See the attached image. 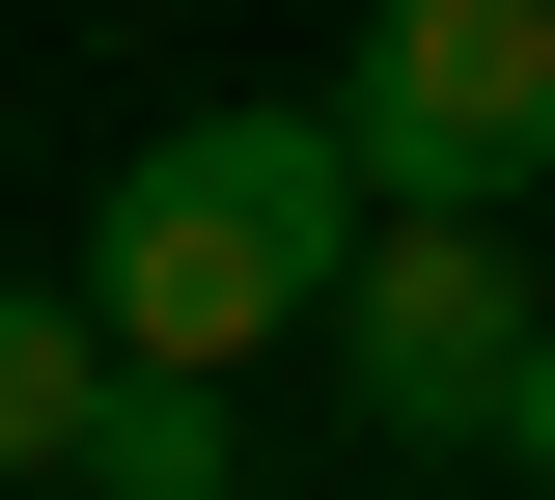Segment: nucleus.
Listing matches in <instances>:
<instances>
[{"mask_svg": "<svg viewBox=\"0 0 555 500\" xmlns=\"http://www.w3.org/2000/svg\"><path fill=\"white\" fill-rule=\"evenodd\" d=\"M56 500H250V418H222V389H139L112 361V418H83V473Z\"/></svg>", "mask_w": 555, "mask_h": 500, "instance_id": "39448f33", "label": "nucleus"}, {"mask_svg": "<svg viewBox=\"0 0 555 500\" xmlns=\"http://www.w3.org/2000/svg\"><path fill=\"white\" fill-rule=\"evenodd\" d=\"M334 167H361V222H528V167H555V0H361Z\"/></svg>", "mask_w": 555, "mask_h": 500, "instance_id": "f03ea898", "label": "nucleus"}, {"mask_svg": "<svg viewBox=\"0 0 555 500\" xmlns=\"http://www.w3.org/2000/svg\"><path fill=\"white\" fill-rule=\"evenodd\" d=\"M306 334H334L361 445H444V473H473L500 389H528V334H555V279H528V222H361Z\"/></svg>", "mask_w": 555, "mask_h": 500, "instance_id": "7ed1b4c3", "label": "nucleus"}, {"mask_svg": "<svg viewBox=\"0 0 555 500\" xmlns=\"http://www.w3.org/2000/svg\"><path fill=\"white\" fill-rule=\"evenodd\" d=\"M473 473H528V500H555V334H528V389H500V445H473Z\"/></svg>", "mask_w": 555, "mask_h": 500, "instance_id": "423d86ee", "label": "nucleus"}, {"mask_svg": "<svg viewBox=\"0 0 555 500\" xmlns=\"http://www.w3.org/2000/svg\"><path fill=\"white\" fill-rule=\"evenodd\" d=\"M334 251H361V167H334V112H167V140L83 195V334L139 361V389H222L250 334H306L334 306Z\"/></svg>", "mask_w": 555, "mask_h": 500, "instance_id": "f257e3e1", "label": "nucleus"}, {"mask_svg": "<svg viewBox=\"0 0 555 500\" xmlns=\"http://www.w3.org/2000/svg\"><path fill=\"white\" fill-rule=\"evenodd\" d=\"M528 279H555V167H528Z\"/></svg>", "mask_w": 555, "mask_h": 500, "instance_id": "0eeeda50", "label": "nucleus"}, {"mask_svg": "<svg viewBox=\"0 0 555 500\" xmlns=\"http://www.w3.org/2000/svg\"><path fill=\"white\" fill-rule=\"evenodd\" d=\"M83 418H112V334H83L56 279H0V500H56V473H83Z\"/></svg>", "mask_w": 555, "mask_h": 500, "instance_id": "20e7f679", "label": "nucleus"}]
</instances>
